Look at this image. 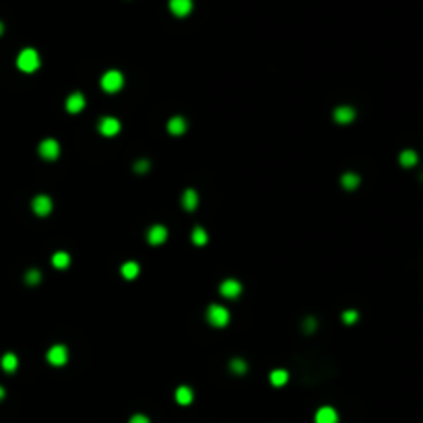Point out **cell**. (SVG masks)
<instances>
[{"mask_svg":"<svg viewBox=\"0 0 423 423\" xmlns=\"http://www.w3.org/2000/svg\"><path fill=\"white\" fill-rule=\"evenodd\" d=\"M17 66L23 71V73H33L40 69V54L36 52L33 48H25L23 52L17 56Z\"/></svg>","mask_w":423,"mask_h":423,"instance_id":"cell-1","label":"cell"},{"mask_svg":"<svg viewBox=\"0 0 423 423\" xmlns=\"http://www.w3.org/2000/svg\"><path fill=\"white\" fill-rule=\"evenodd\" d=\"M124 85V77L120 71H108L104 77H101V89L108 91V93H116L120 91Z\"/></svg>","mask_w":423,"mask_h":423,"instance_id":"cell-2","label":"cell"},{"mask_svg":"<svg viewBox=\"0 0 423 423\" xmlns=\"http://www.w3.org/2000/svg\"><path fill=\"white\" fill-rule=\"evenodd\" d=\"M207 318H209V322H211L215 328H223V326H227V322H229V312H227V308L219 306V303H213V306L209 308Z\"/></svg>","mask_w":423,"mask_h":423,"instance_id":"cell-3","label":"cell"},{"mask_svg":"<svg viewBox=\"0 0 423 423\" xmlns=\"http://www.w3.org/2000/svg\"><path fill=\"white\" fill-rule=\"evenodd\" d=\"M31 209H33V213H36V215L46 217V215L52 213V198L46 196V194H38L36 198L31 200Z\"/></svg>","mask_w":423,"mask_h":423,"instance_id":"cell-4","label":"cell"},{"mask_svg":"<svg viewBox=\"0 0 423 423\" xmlns=\"http://www.w3.org/2000/svg\"><path fill=\"white\" fill-rule=\"evenodd\" d=\"M40 155H42L44 159H48V161L58 159V155H60V145H58V141H54V139H46V141H42V145H40Z\"/></svg>","mask_w":423,"mask_h":423,"instance_id":"cell-5","label":"cell"},{"mask_svg":"<svg viewBox=\"0 0 423 423\" xmlns=\"http://www.w3.org/2000/svg\"><path fill=\"white\" fill-rule=\"evenodd\" d=\"M97 130L104 134V137H116V134L120 132V120H116V118H112V116H106L99 120Z\"/></svg>","mask_w":423,"mask_h":423,"instance_id":"cell-6","label":"cell"},{"mask_svg":"<svg viewBox=\"0 0 423 423\" xmlns=\"http://www.w3.org/2000/svg\"><path fill=\"white\" fill-rule=\"evenodd\" d=\"M48 361L52 363V365H64L66 361H69V349H66L64 345H54V347H50V351H48Z\"/></svg>","mask_w":423,"mask_h":423,"instance_id":"cell-7","label":"cell"},{"mask_svg":"<svg viewBox=\"0 0 423 423\" xmlns=\"http://www.w3.org/2000/svg\"><path fill=\"white\" fill-rule=\"evenodd\" d=\"M219 291H221L223 297H229V299H235L240 293H242V283L235 281V279H225L219 287Z\"/></svg>","mask_w":423,"mask_h":423,"instance_id":"cell-8","label":"cell"},{"mask_svg":"<svg viewBox=\"0 0 423 423\" xmlns=\"http://www.w3.org/2000/svg\"><path fill=\"white\" fill-rule=\"evenodd\" d=\"M167 240V229L163 225H153L147 231V242L151 246H161Z\"/></svg>","mask_w":423,"mask_h":423,"instance_id":"cell-9","label":"cell"},{"mask_svg":"<svg viewBox=\"0 0 423 423\" xmlns=\"http://www.w3.org/2000/svg\"><path fill=\"white\" fill-rule=\"evenodd\" d=\"M316 423H338V415L332 407H320L314 415Z\"/></svg>","mask_w":423,"mask_h":423,"instance_id":"cell-10","label":"cell"},{"mask_svg":"<svg viewBox=\"0 0 423 423\" xmlns=\"http://www.w3.org/2000/svg\"><path fill=\"white\" fill-rule=\"evenodd\" d=\"M169 9L176 17H186L192 11V0H169Z\"/></svg>","mask_w":423,"mask_h":423,"instance_id":"cell-11","label":"cell"},{"mask_svg":"<svg viewBox=\"0 0 423 423\" xmlns=\"http://www.w3.org/2000/svg\"><path fill=\"white\" fill-rule=\"evenodd\" d=\"M353 118H355V110L351 106H341L334 110V120L338 124H349V122H353Z\"/></svg>","mask_w":423,"mask_h":423,"instance_id":"cell-12","label":"cell"},{"mask_svg":"<svg viewBox=\"0 0 423 423\" xmlns=\"http://www.w3.org/2000/svg\"><path fill=\"white\" fill-rule=\"evenodd\" d=\"M83 108H85V97H83V93H73L69 99H66V110H69L71 114H79Z\"/></svg>","mask_w":423,"mask_h":423,"instance_id":"cell-13","label":"cell"},{"mask_svg":"<svg viewBox=\"0 0 423 423\" xmlns=\"http://www.w3.org/2000/svg\"><path fill=\"white\" fill-rule=\"evenodd\" d=\"M182 207H184L186 211H194V209L198 207V194H196V190L188 188V190L182 194Z\"/></svg>","mask_w":423,"mask_h":423,"instance_id":"cell-14","label":"cell"},{"mask_svg":"<svg viewBox=\"0 0 423 423\" xmlns=\"http://www.w3.org/2000/svg\"><path fill=\"white\" fill-rule=\"evenodd\" d=\"M417 161H419V157H417V153L413 149H404L402 153L398 155V163L402 167H413V165H417Z\"/></svg>","mask_w":423,"mask_h":423,"instance_id":"cell-15","label":"cell"},{"mask_svg":"<svg viewBox=\"0 0 423 423\" xmlns=\"http://www.w3.org/2000/svg\"><path fill=\"white\" fill-rule=\"evenodd\" d=\"M194 400V392L190 390L188 386H178L176 390V402L178 404H190Z\"/></svg>","mask_w":423,"mask_h":423,"instance_id":"cell-16","label":"cell"},{"mask_svg":"<svg viewBox=\"0 0 423 423\" xmlns=\"http://www.w3.org/2000/svg\"><path fill=\"white\" fill-rule=\"evenodd\" d=\"M167 130H169V134H184L186 132V120L182 116L172 118V120L167 122Z\"/></svg>","mask_w":423,"mask_h":423,"instance_id":"cell-17","label":"cell"},{"mask_svg":"<svg viewBox=\"0 0 423 423\" xmlns=\"http://www.w3.org/2000/svg\"><path fill=\"white\" fill-rule=\"evenodd\" d=\"M139 264L134 262V260H128V262H124L122 264V277L124 279H128V281H132V279H137L139 277Z\"/></svg>","mask_w":423,"mask_h":423,"instance_id":"cell-18","label":"cell"},{"mask_svg":"<svg viewBox=\"0 0 423 423\" xmlns=\"http://www.w3.org/2000/svg\"><path fill=\"white\" fill-rule=\"evenodd\" d=\"M359 176L357 174H353V172H347V174H343V178H341V184H343V188H347V190H355L359 186Z\"/></svg>","mask_w":423,"mask_h":423,"instance_id":"cell-19","label":"cell"},{"mask_svg":"<svg viewBox=\"0 0 423 423\" xmlns=\"http://www.w3.org/2000/svg\"><path fill=\"white\" fill-rule=\"evenodd\" d=\"M287 380H289V374H287L285 369L270 371V384L273 386H283V384H287Z\"/></svg>","mask_w":423,"mask_h":423,"instance_id":"cell-20","label":"cell"},{"mask_svg":"<svg viewBox=\"0 0 423 423\" xmlns=\"http://www.w3.org/2000/svg\"><path fill=\"white\" fill-rule=\"evenodd\" d=\"M52 264L56 266V268H66L71 264V256L66 252H56L54 256H52Z\"/></svg>","mask_w":423,"mask_h":423,"instance_id":"cell-21","label":"cell"},{"mask_svg":"<svg viewBox=\"0 0 423 423\" xmlns=\"http://www.w3.org/2000/svg\"><path fill=\"white\" fill-rule=\"evenodd\" d=\"M207 240H209L207 231L202 229V227H194V231H192V242H194V246H205Z\"/></svg>","mask_w":423,"mask_h":423,"instance_id":"cell-22","label":"cell"},{"mask_svg":"<svg viewBox=\"0 0 423 423\" xmlns=\"http://www.w3.org/2000/svg\"><path fill=\"white\" fill-rule=\"evenodd\" d=\"M0 363H3V369L5 371H15L17 369V363H19V361H17V355L15 353H7Z\"/></svg>","mask_w":423,"mask_h":423,"instance_id":"cell-23","label":"cell"},{"mask_svg":"<svg viewBox=\"0 0 423 423\" xmlns=\"http://www.w3.org/2000/svg\"><path fill=\"white\" fill-rule=\"evenodd\" d=\"M229 367H231V371H235V374H246V369H248L244 359H231Z\"/></svg>","mask_w":423,"mask_h":423,"instance_id":"cell-24","label":"cell"},{"mask_svg":"<svg viewBox=\"0 0 423 423\" xmlns=\"http://www.w3.org/2000/svg\"><path fill=\"white\" fill-rule=\"evenodd\" d=\"M357 318H359V314L355 312V310H347V312H343V322H345V324H353Z\"/></svg>","mask_w":423,"mask_h":423,"instance_id":"cell-25","label":"cell"},{"mask_svg":"<svg viewBox=\"0 0 423 423\" xmlns=\"http://www.w3.org/2000/svg\"><path fill=\"white\" fill-rule=\"evenodd\" d=\"M40 279H42V273H40V270H36V268H31L29 273H27V283H29V285L40 283Z\"/></svg>","mask_w":423,"mask_h":423,"instance_id":"cell-26","label":"cell"},{"mask_svg":"<svg viewBox=\"0 0 423 423\" xmlns=\"http://www.w3.org/2000/svg\"><path fill=\"white\" fill-rule=\"evenodd\" d=\"M128 423H151V421H149V417H147V415L137 413V415H132V417H130V421H128Z\"/></svg>","mask_w":423,"mask_h":423,"instance_id":"cell-27","label":"cell"},{"mask_svg":"<svg viewBox=\"0 0 423 423\" xmlns=\"http://www.w3.org/2000/svg\"><path fill=\"white\" fill-rule=\"evenodd\" d=\"M134 169H137V172H147V169H149V161H147V159H145V161H143V159H141V161H137Z\"/></svg>","mask_w":423,"mask_h":423,"instance_id":"cell-28","label":"cell"},{"mask_svg":"<svg viewBox=\"0 0 423 423\" xmlns=\"http://www.w3.org/2000/svg\"><path fill=\"white\" fill-rule=\"evenodd\" d=\"M3 398H5V388L0 386V400H3Z\"/></svg>","mask_w":423,"mask_h":423,"instance_id":"cell-29","label":"cell"},{"mask_svg":"<svg viewBox=\"0 0 423 423\" xmlns=\"http://www.w3.org/2000/svg\"><path fill=\"white\" fill-rule=\"evenodd\" d=\"M3 29H5V27H3V23H0V36H3Z\"/></svg>","mask_w":423,"mask_h":423,"instance_id":"cell-30","label":"cell"}]
</instances>
